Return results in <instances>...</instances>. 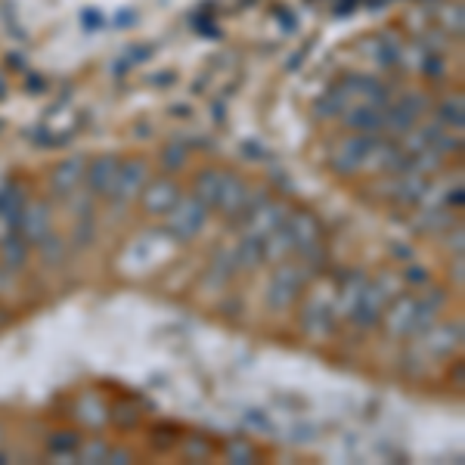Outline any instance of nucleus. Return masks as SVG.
<instances>
[{
	"label": "nucleus",
	"instance_id": "20e7f679",
	"mask_svg": "<svg viewBox=\"0 0 465 465\" xmlns=\"http://www.w3.org/2000/svg\"><path fill=\"white\" fill-rule=\"evenodd\" d=\"M431 322V307L425 311L416 298H403V302L394 304V311L388 313V329L394 335H407V332H416V329H425Z\"/></svg>",
	"mask_w": 465,
	"mask_h": 465
},
{
	"label": "nucleus",
	"instance_id": "a211bd4d",
	"mask_svg": "<svg viewBox=\"0 0 465 465\" xmlns=\"http://www.w3.org/2000/svg\"><path fill=\"white\" fill-rule=\"evenodd\" d=\"M462 335V326H438L429 332V344L434 351H450Z\"/></svg>",
	"mask_w": 465,
	"mask_h": 465
},
{
	"label": "nucleus",
	"instance_id": "f8f14e48",
	"mask_svg": "<svg viewBox=\"0 0 465 465\" xmlns=\"http://www.w3.org/2000/svg\"><path fill=\"white\" fill-rule=\"evenodd\" d=\"M84 177H87V190L94 193V196H109L112 186H115V177H118V162L112 159V155L96 159L94 164H87Z\"/></svg>",
	"mask_w": 465,
	"mask_h": 465
},
{
	"label": "nucleus",
	"instance_id": "dca6fc26",
	"mask_svg": "<svg viewBox=\"0 0 465 465\" xmlns=\"http://www.w3.org/2000/svg\"><path fill=\"white\" fill-rule=\"evenodd\" d=\"M0 252H4V261L6 267L19 270L22 264H25V254H28V242L19 236V232H10V236L0 239Z\"/></svg>",
	"mask_w": 465,
	"mask_h": 465
},
{
	"label": "nucleus",
	"instance_id": "4be33fe9",
	"mask_svg": "<svg viewBox=\"0 0 465 465\" xmlns=\"http://www.w3.org/2000/svg\"><path fill=\"white\" fill-rule=\"evenodd\" d=\"M106 453H109V447L103 444V440H90V444H81L78 460L81 462H106Z\"/></svg>",
	"mask_w": 465,
	"mask_h": 465
},
{
	"label": "nucleus",
	"instance_id": "6e6552de",
	"mask_svg": "<svg viewBox=\"0 0 465 465\" xmlns=\"http://www.w3.org/2000/svg\"><path fill=\"white\" fill-rule=\"evenodd\" d=\"M282 227L289 230L292 249L295 252H317L320 249V227L311 214H304V212L292 214L289 221H282Z\"/></svg>",
	"mask_w": 465,
	"mask_h": 465
},
{
	"label": "nucleus",
	"instance_id": "0eeeda50",
	"mask_svg": "<svg viewBox=\"0 0 465 465\" xmlns=\"http://www.w3.org/2000/svg\"><path fill=\"white\" fill-rule=\"evenodd\" d=\"M146 164L143 162H124L118 164V177H115V186H112L109 196L115 202H131L134 196H140V190L146 186Z\"/></svg>",
	"mask_w": 465,
	"mask_h": 465
},
{
	"label": "nucleus",
	"instance_id": "9b49d317",
	"mask_svg": "<svg viewBox=\"0 0 465 465\" xmlns=\"http://www.w3.org/2000/svg\"><path fill=\"white\" fill-rule=\"evenodd\" d=\"M140 196H143V208L149 214H168L171 205L180 199V190L174 180H155V183H149L146 190H140Z\"/></svg>",
	"mask_w": 465,
	"mask_h": 465
},
{
	"label": "nucleus",
	"instance_id": "aec40b11",
	"mask_svg": "<svg viewBox=\"0 0 465 465\" xmlns=\"http://www.w3.org/2000/svg\"><path fill=\"white\" fill-rule=\"evenodd\" d=\"M78 410H81L78 416H81V422H84V425H94V429H96V425L106 422V407H103L96 397H84Z\"/></svg>",
	"mask_w": 465,
	"mask_h": 465
},
{
	"label": "nucleus",
	"instance_id": "393cba45",
	"mask_svg": "<svg viewBox=\"0 0 465 465\" xmlns=\"http://www.w3.org/2000/svg\"><path fill=\"white\" fill-rule=\"evenodd\" d=\"M0 292H4V273H0Z\"/></svg>",
	"mask_w": 465,
	"mask_h": 465
},
{
	"label": "nucleus",
	"instance_id": "7ed1b4c3",
	"mask_svg": "<svg viewBox=\"0 0 465 465\" xmlns=\"http://www.w3.org/2000/svg\"><path fill=\"white\" fill-rule=\"evenodd\" d=\"M50 223H54V214L47 202H25L16 217V232L28 245H37L44 236H50Z\"/></svg>",
	"mask_w": 465,
	"mask_h": 465
},
{
	"label": "nucleus",
	"instance_id": "5701e85b",
	"mask_svg": "<svg viewBox=\"0 0 465 465\" xmlns=\"http://www.w3.org/2000/svg\"><path fill=\"white\" fill-rule=\"evenodd\" d=\"M227 456H230V462H239V465L254 462V447L249 444V440H232V444L227 447Z\"/></svg>",
	"mask_w": 465,
	"mask_h": 465
},
{
	"label": "nucleus",
	"instance_id": "f3484780",
	"mask_svg": "<svg viewBox=\"0 0 465 465\" xmlns=\"http://www.w3.org/2000/svg\"><path fill=\"white\" fill-rule=\"evenodd\" d=\"M462 115H465V103H462L460 94L447 96V100L440 103V124L456 127V131H460V127H462Z\"/></svg>",
	"mask_w": 465,
	"mask_h": 465
},
{
	"label": "nucleus",
	"instance_id": "2eb2a0df",
	"mask_svg": "<svg viewBox=\"0 0 465 465\" xmlns=\"http://www.w3.org/2000/svg\"><path fill=\"white\" fill-rule=\"evenodd\" d=\"M223 171H214V168H208V171H202V174L196 177V196L199 202H205L208 208L217 205V196H221V186H223Z\"/></svg>",
	"mask_w": 465,
	"mask_h": 465
},
{
	"label": "nucleus",
	"instance_id": "ddd939ff",
	"mask_svg": "<svg viewBox=\"0 0 465 465\" xmlns=\"http://www.w3.org/2000/svg\"><path fill=\"white\" fill-rule=\"evenodd\" d=\"M341 115H344V122H348V127H354L360 134H376L385 127V109H376V106H344Z\"/></svg>",
	"mask_w": 465,
	"mask_h": 465
},
{
	"label": "nucleus",
	"instance_id": "412c9836",
	"mask_svg": "<svg viewBox=\"0 0 465 465\" xmlns=\"http://www.w3.org/2000/svg\"><path fill=\"white\" fill-rule=\"evenodd\" d=\"M183 162H186V149L180 146V143H171V146L162 153V168L168 171V174H171V171H180V168H183Z\"/></svg>",
	"mask_w": 465,
	"mask_h": 465
},
{
	"label": "nucleus",
	"instance_id": "6ab92c4d",
	"mask_svg": "<svg viewBox=\"0 0 465 465\" xmlns=\"http://www.w3.org/2000/svg\"><path fill=\"white\" fill-rule=\"evenodd\" d=\"M37 249H41L44 264H50V267L63 264V258H65V245H63V239H59V236H44L41 242H37Z\"/></svg>",
	"mask_w": 465,
	"mask_h": 465
},
{
	"label": "nucleus",
	"instance_id": "1a4fd4ad",
	"mask_svg": "<svg viewBox=\"0 0 465 465\" xmlns=\"http://www.w3.org/2000/svg\"><path fill=\"white\" fill-rule=\"evenodd\" d=\"M249 205H252L249 186H245L236 174L223 177L221 196H217V208H221L227 217H239V214H245V208H249Z\"/></svg>",
	"mask_w": 465,
	"mask_h": 465
},
{
	"label": "nucleus",
	"instance_id": "423d86ee",
	"mask_svg": "<svg viewBox=\"0 0 465 465\" xmlns=\"http://www.w3.org/2000/svg\"><path fill=\"white\" fill-rule=\"evenodd\" d=\"M302 289H304L302 270L292 267V264H282L280 270H276L273 282H270V307L282 311V307H289L298 295H302Z\"/></svg>",
	"mask_w": 465,
	"mask_h": 465
},
{
	"label": "nucleus",
	"instance_id": "39448f33",
	"mask_svg": "<svg viewBox=\"0 0 465 465\" xmlns=\"http://www.w3.org/2000/svg\"><path fill=\"white\" fill-rule=\"evenodd\" d=\"M282 221H286V217H282V208L261 196L249 208V214H245V232H249V239H258L261 242V239L270 236L276 227H282Z\"/></svg>",
	"mask_w": 465,
	"mask_h": 465
},
{
	"label": "nucleus",
	"instance_id": "4468645a",
	"mask_svg": "<svg viewBox=\"0 0 465 465\" xmlns=\"http://www.w3.org/2000/svg\"><path fill=\"white\" fill-rule=\"evenodd\" d=\"M84 171H87V164L81 159H69V162L56 164L54 177H50L56 196H72V193L81 186V180H84Z\"/></svg>",
	"mask_w": 465,
	"mask_h": 465
},
{
	"label": "nucleus",
	"instance_id": "f257e3e1",
	"mask_svg": "<svg viewBox=\"0 0 465 465\" xmlns=\"http://www.w3.org/2000/svg\"><path fill=\"white\" fill-rule=\"evenodd\" d=\"M205 221H208V205L199 202L196 196L177 199L168 212V230L174 232L177 239H193L205 227Z\"/></svg>",
	"mask_w": 465,
	"mask_h": 465
},
{
	"label": "nucleus",
	"instance_id": "f03ea898",
	"mask_svg": "<svg viewBox=\"0 0 465 465\" xmlns=\"http://www.w3.org/2000/svg\"><path fill=\"white\" fill-rule=\"evenodd\" d=\"M370 134H357V137H344L339 146L332 149V168L339 174H357V171H366V159H370L372 149Z\"/></svg>",
	"mask_w": 465,
	"mask_h": 465
},
{
	"label": "nucleus",
	"instance_id": "b1692460",
	"mask_svg": "<svg viewBox=\"0 0 465 465\" xmlns=\"http://www.w3.org/2000/svg\"><path fill=\"white\" fill-rule=\"evenodd\" d=\"M78 447V438H74L72 431H63V434H54V440H50V450H56V453H69V450Z\"/></svg>",
	"mask_w": 465,
	"mask_h": 465
},
{
	"label": "nucleus",
	"instance_id": "9d476101",
	"mask_svg": "<svg viewBox=\"0 0 465 465\" xmlns=\"http://www.w3.org/2000/svg\"><path fill=\"white\" fill-rule=\"evenodd\" d=\"M385 302H388V292L381 289L379 282H372V286H363L351 313H354V320L360 326H372V322H379V313L385 311Z\"/></svg>",
	"mask_w": 465,
	"mask_h": 465
}]
</instances>
